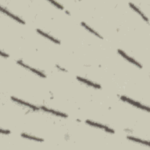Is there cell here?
Wrapping results in <instances>:
<instances>
[{
    "label": "cell",
    "instance_id": "cell-1",
    "mask_svg": "<svg viewBox=\"0 0 150 150\" xmlns=\"http://www.w3.org/2000/svg\"><path fill=\"white\" fill-rule=\"evenodd\" d=\"M120 99L124 101H125L128 103H129V104H131L137 108H139L141 110H145V111H147L148 112L149 111V107H147V106H145L143 104H142L141 103H140L139 102H138L135 100H134L128 97H126V96H122L120 97Z\"/></svg>",
    "mask_w": 150,
    "mask_h": 150
},
{
    "label": "cell",
    "instance_id": "cell-2",
    "mask_svg": "<svg viewBox=\"0 0 150 150\" xmlns=\"http://www.w3.org/2000/svg\"><path fill=\"white\" fill-rule=\"evenodd\" d=\"M16 63L19 64L20 66H21L22 67H24L25 69H26L28 70H29V71H30L31 72L33 73L34 74L41 77H46V75L44 73H43L42 71H41L40 70H39L34 67H30V66H29L28 64L25 63L24 62H23L22 60H18L16 61Z\"/></svg>",
    "mask_w": 150,
    "mask_h": 150
},
{
    "label": "cell",
    "instance_id": "cell-3",
    "mask_svg": "<svg viewBox=\"0 0 150 150\" xmlns=\"http://www.w3.org/2000/svg\"><path fill=\"white\" fill-rule=\"evenodd\" d=\"M86 123L88 125H91V126H93V127H96V128H100V129H104L105 131L106 132H108L109 133H111V134H114L115 132L114 130L109 128L108 127H107V125H103L102 124H100V123H98V122H94V121H92L91 120H87L86 121Z\"/></svg>",
    "mask_w": 150,
    "mask_h": 150
},
{
    "label": "cell",
    "instance_id": "cell-4",
    "mask_svg": "<svg viewBox=\"0 0 150 150\" xmlns=\"http://www.w3.org/2000/svg\"><path fill=\"white\" fill-rule=\"evenodd\" d=\"M0 9H1V11L3 13H4L5 14H6L7 16H8L9 17L11 18L12 19H14L15 21H16V22H19V23H21V24H25V22L21 18H19V16H18L17 15L13 14V13H12L11 11H9V10H8L6 8L3 7L2 5L0 6Z\"/></svg>",
    "mask_w": 150,
    "mask_h": 150
},
{
    "label": "cell",
    "instance_id": "cell-5",
    "mask_svg": "<svg viewBox=\"0 0 150 150\" xmlns=\"http://www.w3.org/2000/svg\"><path fill=\"white\" fill-rule=\"evenodd\" d=\"M11 100L13 101H14L15 103H17L18 104H21L22 105H23L25 107H26L28 108H29L30 109H32L33 110H39L40 109V107H37V106H36V105H33L32 104H30V103H29L28 102H26V101H25L24 100H21L19 98H16L15 97H13L12 96V97H11Z\"/></svg>",
    "mask_w": 150,
    "mask_h": 150
},
{
    "label": "cell",
    "instance_id": "cell-6",
    "mask_svg": "<svg viewBox=\"0 0 150 150\" xmlns=\"http://www.w3.org/2000/svg\"><path fill=\"white\" fill-rule=\"evenodd\" d=\"M118 53L122 57H124L125 59H126L127 61H128L129 62L132 63L133 64H134L135 66H137L138 67L141 69L142 68V66L141 63H139L138 62H137L136 60H135L134 59H133L132 57H130L129 56H128L126 53H125L121 49H118Z\"/></svg>",
    "mask_w": 150,
    "mask_h": 150
},
{
    "label": "cell",
    "instance_id": "cell-7",
    "mask_svg": "<svg viewBox=\"0 0 150 150\" xmlns=\"http://www.w3.org/2000/svg\"><path fill=\"white\" fill-rule=\"evenodd\" d=\"M40 109H41L42 110H43V111H45V112H47L48 113H50V114H53L56 116H58V117H63V118H66L68 117L67 114L64 113V112H60V111H57V110H54L53 109H52V108H47L45 106H43V105H42L40 107Z\"/></svg>",
    "mask_w": 150,
    "mask_h": 150
},
{
    "label": "cell",
    "instance_id": "cell-8",
    "mask_svg": "<svg viewBox=\"0 0 150 150\" xmlns=\"http://www.w3.org/2000/svg\"><path fill=\"white\" fill-rule=\"evenodd\" d=\"M76 78L80 82L83 83L84 84H87V85H88L89 86H91L92 87H94L95 88L100 89L101 88V86L100 84H97L96 83H94L93 81H90V80H89L88 79H86L85 78H83V77H80V76H77Z\"/></svg>",
    "mask_w": 150,
    "mask_h": 150
},
{
    "label": "cell",
    "instance_id": "cell-9",
    "mask_svg": "<svg viewBox=\"0 0 150 150\" xmlns=\"http://www.w3.org/2000/svg\"><path fill=\"white\" fill-rule=\"evenodd\" d=\"M36 31L39 34H40L41 36L47 38V39H49V40L52 41V42H54V43H56V44H60V41L59 39H57L55 38L54 37L51 36L50 35L48 34L47 33H46V32H44V31H43V30H42L40 29H36Z\"/></svg>",
    "mask_w": 150,
    "mask_h": 150
},
{
    "label": "cell",
    "instance_id": "cell-10",
    "mask_svg": "<svg viewBox=\"0 0 150 150\" xmlns=\"http://www.w3.org/2000/svg\"><path fill=\"white\" fill-rule=\"evenodd\" d=\"M129 6H130L132 9H133L135 12H137L142 18V19H143L144 20H145L147 23L149 22V19H148V18L146 17V16L145 15V14H144V12H142V11H141L139 8H138L135 5H134V4L133 3H132V2H129Z\"/></svg>",
    "mask_w": 150,
    "mask_h": 150
},
{
    "label": "cell",
    "instance_id": "cell-11",
    "mask_svg": "<svg viewBox=\"0 0 150 150\" xmlns=\"http://www.w3.org/2000/svg\"><path fill=\"white\" fill-rule=\"evenodd\" d=\"M81 25L82 26H83L86 30H87L88 32H90V33H93V35H94L95 36H96L97 37H98V38L100 39H103V36L98 33L97 32L96 30H95L94 29H93L92 28H91L90 26H88L87 24H86V23H85L84 22H81Z\"/></svg>",
    "mask_w": 150,
    "mask_h": 150
},
{
    "label": "cell",
    "instance_id": "cell-12",
    "mask_svg": "<svg viewBox=\"0 0 150 150\" xmlns=\"http://www.w3.org/2000/svg\"><path fill=\"white\" fill-rule=\"evenodd\" d=\"M21 137L28 139H30L32 141H37V142H43L44 141V139L42 138H40L39 137H37L35 136H33L32 135L30 134H28L26 133H22L21 134Z\"/></svg>",
    "mask_w": 150,
    "mask_h": 150
},
{
    "label": "cell",
    "instance_id": "cell-13",
    "mask_svg": "<svg viewBox=\"0 0 150 150\" xmlns=\"http://www.w3.org/2000/svg\"><path fill=\"white\" fill-rule=\"evenodd\" d=\"M127 138L132 141H134L135 142H138L139 144H143V145H146L148 146H149V143L148 141H145V140H143V139H139V138H135L134 137H132V136H127Z\"/></svg>",
    "mask_w": 150,
    "mask_h": 150
},
{
    "label": "cell",
    "instance_id": "cell-14",
    "mask_svg": "<svg viewBox=\"0 0 150 150\" xmlns=\"http://www.w3.org/2000/svg\"><path fill=\"white\" fill-rule=\"evenodd\" d=\"M49 2H50L51 4H52L53 5H54L55 6H56L57 8H59V9H64V6L62 5V4H59V2H56V1H49Z\"/></svg>",
    "mask_w": 150,
    "mask_h": 150
},
{
    "label": "cell",
    "instance_id": "cell-15",
    "mask_svg": "<svg viewBox=\"0 0 150 150\" xmlns=\"http://www.w3.org/2000/svg\"><path fill=\"white\" fill-rule=\"evenodd\" d=\"M56 67L57 68V69H58L59 70H60V71H64V72H67V70L65 69V68H64V67H62V66H59V64H56Z\"/></svg>",
    "mask_w": 150,
    "mask_h": 150
},
{
    "label": "cell",
    "instance_id": "cell-16",
    "mask_svg": "<svg viewBox=\"0 0 150 150\" xmlns=\"http://www.w3.org/2000/svg\"><path fill=\"white\" fill-rule=\"evenodd\" d=\"M1 133L2 134H9L11 133V131L8 129H3L2 128H1Z\"/></svg>",
    "mask_w": 150,
    "mask_h": 150
},
{
    "label": "cell",
    "instance_id": "cell-17",
    "mask_svg": "<svg viewBox=\"0 0 150 150\" xmlns=\"http://www.w3.org/2000/svg\"><path fill=\"white\" fill-rule=\"evenodd\" d=\"M1 56H2V57H8L9 56V54H8L7 53H6L5 52H3V51H1Z\"/></svg>",
    "mask_w": 150,
    "mask_h": 150
}]
</instances>
